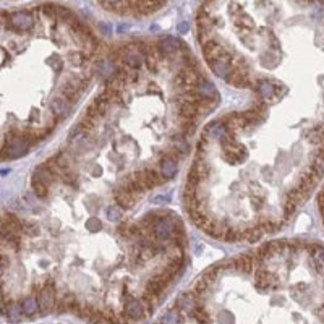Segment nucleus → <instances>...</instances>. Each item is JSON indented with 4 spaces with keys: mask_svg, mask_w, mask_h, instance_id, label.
<instances>
[{
    "mask_svg": "<svg viewBox=\"0 0 324 324\" xmlns=\"http://www.w3.org/2000/svg\"><path fill=\"white\" fill-rule=\"evenodd\" d=\"M33 143L25 138L23 133L20 131H10L5 138V145L0 148V157L2 159H18L25 156L28 151L31 149Z\"/></svg>",
    "mask_w": 324,
    "mask_h": 324,
    "instance_id": "f257e3e1",
    "label": "nucleus"
},
{
    "mask_svg": "<svg viewBox=\"0 0 324 324\" xmlns=\"http://www.w3.org/2000/svg\"><path fill=\"white\" fill-rule=\"evenodd\" d=\"M4 269H5V268H4V264L0 263V277H2V275H4Z\"/></svg>",
    "mask_w": 324,
    "mask_h": 324,
    "instance_id": "4468645a",
    "label": "nucleus"
},
{
    "mask_svg": "<svg viewBox=\"0 0 324 324\" xmlns=\"http://www.w3.org/2000/svg\"><path fill=\"white\" fill-rule=\"evenodd\" d=\"M4 314L10 319L12 322H18L25 314L21 310V305L20 302H15V300H7L5 302V308H4Z\"/></svg>",
    "mask_w": 324,
    "mask_h": 324,
    "instance_id": "423d86ee",
    "label": "nucleus"
},
{
    "mask_svg": "<svg viewBox=\"0 0 324 324\" xmlns=\"http://www.w3.org/2000/svg\"><path fill=\"white\" fill-rule=\"evenodd\" d=\"M177 157L174 152H167V154L162 157L160 164H159V174L162 175V178L164 180H170L174 178L175 174H177Z\"/></svg>",
    "mask_w": 324,
    "mask_h": 324,
    "instance_id": "20e7f679",
    "label": "nucleus"
},
{
    "mask_svg": "<svg viewBox=\"0 0 324 324\" xmlns=\"http://www.w3.org/2000/svg\"><path fill=\"white\" fill-rule=\"evenodd\" d=\"M322 193H324V192H322Z\"/></svg>",
    "mask_w": 324,
    "mask_h": 324,
    "instance_id": "2eb2a0df",
    "label": "nucleus"
},
{
    "mask_svg": "<svg viewBox=\"0 0 324 324\" xmlns=\"http://www.w3.org/2000/svg\"><path fill=\"white\" fill-rule=\"evenodd\" d=\"M72 112V102L66 101L65 98H54L51 101V117L55 123L65 120Z\"/></svg>",
    "mask_w": 324,
    "mask_h": 324,
    "instance_id": "7ed1b4c3",
    "label": "nucleus"
},
{
    "mask_svg": "<svg viewBox=\"0 0 324 324\" xmlns=\"http://www.w3.org/2000/svg\"><path fill=\"white\" fill-rule=\"evenodd\" d=\"M84 227H86L89 232H98L99 228H101V221H99L98 217H94V216H92V217H89L88 221H86V224H84Z\"/></svg>",
    "mask_w": 324,
    "mask_h": 324,
    "instance_id": "9b49d317",
    "label": "nucleus"
},
{
    "mask_svg": "<svg viewBox=\"0 0 324 324\" xmlns=\"http://www.w3.org/2000/svg\"><path fill=\"white\" fill-rule=\"evenodd\" d=\"M187 28H188V26H187V23H182V25L178 26V30L183 33V31H187Z\"/></svg>",
    "mask_w": 324,
    "mask_h": 324,
    "instance_id": "ddd939ff",
    "label": "nucleus"
},
{
    "mask_svg": "<svg viewBox=\"0 0 324 324\" xmlns=\"http://www.w3.org/2000/svg\"><path fill=\"white\" fill-rule=\"evenodd\" d=\"M20 305H21L23 314L26 318H34L36 314H39V305H37V298L34 293H30V295H26V297H23Z\"/></svg>",
    "mask_w": 324,
    "mask_h": 324,
    "instance_id": "39448f33",
    "label": "nucleus"
},
{
    "mask_svg": "<svg viewBox=\"0 0 324 324\" xmlns=\"http://www.w3.org/2000/svg\"><path fill=\"white\" fill-rule=\"evenodd\" d=\"M180 45H182V42L177 41L175 37L166 36L164 39L160 41V51L164 52L166 55H172V54H175L180 49Z\"/></svg>",
    "mask_w": 324,
    "mask_h": 324,
    "instance_id": "6e6552de",
    "label": "nucleus"
},
{
    "mask_svg": "<svg viewBox=\"0 0 324 324\" xmlns=\"http://www.w3.org/2000/svg\"><path fill=\"white\" fill-rule=\"evenodd\" d=\"M254 91H256V94H258V96L263 98V99H272V98L275 96V92H277V88H275L274 83L266 81V80H261V81L254 86Z\"/></svg>",
    "mask_w": 324,
    "mask_h": 324,
    "instance_id": "0eeeda50",
    "label": "nucleus"
},
{
    "mask_svg": "<svg viewBox=\"0 0 324 324\" xmlns=\"http://www.w3.org/2000/svg\"><path fill=\"white\" fill-rule=\"evenodd\" d=\"M34 25V16L33 12L30 10H21L15 12L12 15H8L5 26H8L10 30H18V31H26Z\"/></svg>",
    "mask_w": 324,
    "mask_h": 324,
    "instance_id": "f03ea898",
    "label": "nucleus"
},
{
    "mask_svg": "<svg viewBox=\"0 0 324 324\" xmlns=\"http://www.w3.org/2000/svg\"><path fill=\"white\" fill-rule=\"evenodd\" d=\"M31 188H33L34 196L39 198V199L45 198L47 195H49V192H51V187H47V185L42 182V180H39V178L34 177V175H33V178H31Z\"/></svg>",
    "mask_w": 324,
    "mask_h": 324,
    "instance_id": "1a4fd4ad",
    "label": "nucleus"
},
{
    "mask_svg": "<svg viewBox=\"0 0 324 324\" xmlns=\"http://www.w3.org/2000/svg\"><path fill=\"white\" fill-rule=\"evenodd\" d=\"M107 217L110 222H120L122 217H123V213H122V207L120 206H110L107 209Z\"/></svg>",
    "mask_w": 324,
    "mask_h": 324,
    "instance_id": "9d476101",
    "label": "nucleus"
},
{
    "mask_svg": "<svg viewBox=\"0 0 324 324\" xmlns=\"http://www.w3.org/2000/svg\"><path fill=\"white\" fill-rule=\"evenodd\" d=\"M318 206H319V211L324 214V193L318 195Z\"/></svg>",
    "mask_w": 324,
    "mask_h": 324,
    "instance_id": "f8f14e48",
    "label": "nucleus"
}]
</instances>
